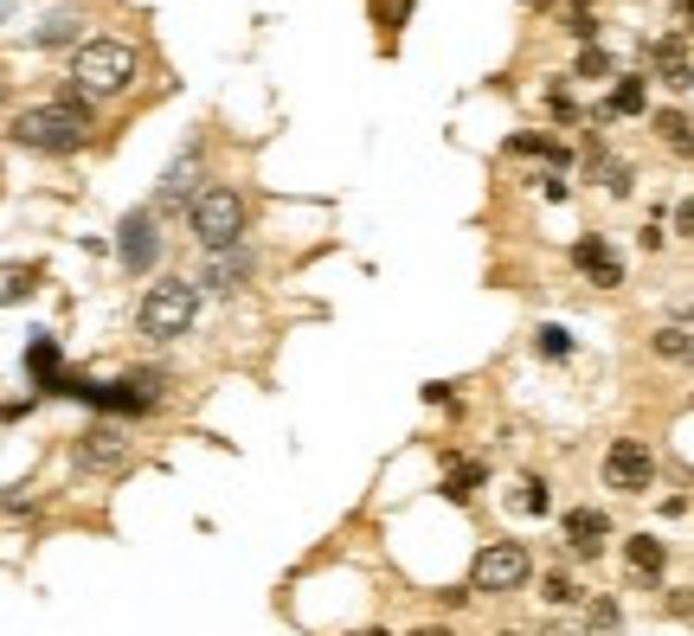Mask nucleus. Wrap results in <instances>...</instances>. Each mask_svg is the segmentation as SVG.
I'll return each mask as SVG.
<instances>
[{"label": "nucleus", "mask_w": 694, "mask_h": 636, "mask_svg": "<svg viewBox=\"0 0 694 636\" xmlns=\"http://www.w3.org/2000/svg\"><path fill=\"white\" fill-rule=\"evenodd\" d=\"M77 463H84L90 476H123V470H129V437H123L116 424H90V431L77 437Z\"/></svg>", "instance_id": "obj_8"}, {"label": "nucleus", "mask_w": 694, "mask_h": 636, "mask_svg": "<svg viewBox=\"0 0 694 636\" xmlns=\"http://www.w3.org/2000/svg\"><path fill=\"white\" fill-rule=\"evenodd\" d=\"M90 129H97V123H90L84 97H77V90H65V97H52V103L20 110L7 136L20 141V148H39V154H77V148L90 141Z\"/></svg>", "instance_id": "obj_1"}, {"label": "nucleus", "mask_w": 694, "mask_h": 636, "mask_svg": "<svg viewBox=\"0 0 694 636\" xmlns=\"http://www.w3.org/2000/svg\"><path fill=\"white\" fill-rule=\"evenodd\" d=\"M521 508H528V514H547V483H541V476L521 483Z\"/></svg>", "instance_id": "obj_30"}, {"label": "nucleus", "mask_w": 694, "mask_h": 636, "mask_svg": "<svg viewBox=\"0 0 694 636\" xmlns=\"http://www.w3.org/2000/svg\"><path fill=\"white\" fill-rule=\"evenodd\" d=\"M33 289H39V264H0V309L26 302Z\"/></svg>", "instance_id": "obj_18"}, {"label": "nucleus", "mask_w": 694, "mask_h": 636, "mask_svg": "<svg viewBox=\"0 0 694 636\" xmlns=\"http://www.w3.org/2000/svg\"><path fill=\"white\" fill-rule=\"evenodd\" d=\"M508 154H547L554 167H566V161H572V154H566L554 136H515V141H508Z\"/></svg>", "instance_id": "obj_22"}, {"label": "nucleus", "mask_w": 694, "mask_h": 636, "mask_svg": "<svg viewBox=\"0 0 694 636\" xmlns=\"http://www.w3.org/2000/svg\"><path fill=\"white\" fill-rule=\"evenodd\" d=\"M643 97H649V90H643V77H618V90L605 97V110H598V116H636V110H643Z\"/></svg>", "instance_id": "obj_20"}, {"label": "nucleus", "mask_w": 694, "mask_h": 636, "mask_svg": "<svg viewBox=\"0 0 694 636\" xmlns=\"http://www.w3.org/2000/svg\"><path fill=\"white\" fill-rule=\"evenodd\" d=\"M656 483V457L636 444V437H618L605 450V489H624V495H643Z\"/></svg>", "instance_id": "obj_6"}, {"label": "nucleus", "mask_w": 694, "mask_h": 636, "mask_svg": "<svg viewBox=\"0 0 694 636\" xmlns=\"http://www.w3.org/2000/svg\"><path fill=\"white\" fill-rule=\"evenodd\" d=\"M656 136L669 154H694V116L689 110H656Z\"/></svg>", "instance_id": "obj_16"}, {"label": "nucleus", "mask_w": 694, "mask_h": 636, "mask_svg": "<svg viewBox=\"0 0 694 636\" xmlns=\"http://www.w3.org/2000/svg\"><path fill=\"white\" fill-rule=\"evenodd\" d=\"M483 463H450V470H444V495H450V501H470V495L483 489Z\"/></svg>", "instance_id": "obj_21"}, {"label": "nucleus", "mask_w": 694, "mask_h": 636, "mask_svg": "<svg viewBox=\"0 0 694 636\" xmlns=\"http://www.w3.org/2000/svg\"><path fill=\"white\" fill-rule=\"evenodd\" d=\"M194 315H200V289L194 283H154L148 296H141V335L148 341H181V335H194Z\"/></svg>", "instance_id": "obj_3"}, {"label": "nucleus", "mask_w": 694, "mask_h": 636, "mask_svg": "<svg viewBox=\"0 0 694 636\" xmlns=\"http://www.w3.org/2000/svg\"><path fill=\"white\" fill-rule=\"evenodd\" d=\"M26 373H33V386H46V392L65 379V353H59L52 335H33V341H26Z\"/></svg>", "instance_id": "obj_14"}, {"label": "nucleus", "mask_w": 694, "mask_h": 636, "mask_svg": "<svg viewBox=\"0 0 694 636\" xmlns=\"http://www.w3.org/2000/svg\"><path fill=\"white\" fill-rule=\"evenodd\" d=\"M541 598H547V604H579L585 591H579V585H572L566 572H547V578H541Z\"/></svg>", "instance_id": "obj_23"}, {"label": "nucleus", "mask_w": 694, "mask_h": 636, "mask_svg": "<svg viewBox=\"0 0 694 636\" xmlns=\"http://www.w3.org/2000/svg\"><path fill=\"white\" fill-rule=\"evenodd\" d=\"M541 636H592V631H585V624H547Z\"/></svg>", "instance_id": "obj_35"}, {"label": "nucleus", "mask_w": 694, "mask_h": 636, "mask_svg": "<svg viewBox=\"0 0 694 636\" xmlns=\"http://www.w3.org/2000/svg\"><path fill=\"white\" fill-rule=\"evenodd\" d=\"M649 348L662 353V360H676V366H694V328H656Z\"/></svg>", "instance_id": "obj_19"}, {"label": "nucleus", "mask_w": 694, "mask_h": 636, "mask_svg": "<svg viewBox=\"0 0 694 636\" xmlns=\"http://www.w3.org/2000/svg\"><path fill=\"white\" fill-rule=\"evenodd\" d=\"M116 258H123V271H129V277H141V271H154V264H161L154 212H129V219L116 225Z\"/></svg>", "instance_id": "obj_7"}, {"label": "nucleus", "mask_w": 694, "mask_h": 636, "mask_svg": "<svg viewBox=\"0 0 694 636\" xmlns=\"http://www.w3.org/2000/svg\"><path fill=\"white\" fill-rule=\"evenodd\" d=\"M501 636H515V631H501Z\"/></svg>", "instance_id": "obj_40"}, {"label": "nucleus", "mask_w": 694, "mask_h": 636, "mask_svg": "<svg viewBox=\"0 0 694 636\" xmlns=\"http://www.w3.org/2000/svg\"><path fill=\"white\" fill-rule=\"evenodd\" d=\"M572 264L585 271V283H598V289H618V283H624V264H618V251H611L598 232H585V238L572 245Z\"/></svg>", "instance_id": "obj_11"}, {"label": "nucleus", "mask_w": 694, "mask_h": 636, "mask_svg": "<svg viewBox=\"0 0 694 636\" xmlns=\"http://www.w3.org/2000/svg\"><path fill=\"white\" fill-rule=\"evenodd\" d=\"M136 46H123V39H84L77 46V59H71V90L77 97H123L129 84H136Z\"/></svg>", "instance_id": "obj_2"}, {"label": "nucleus", "mask_w": 694, "mask_h": 636, "mask_svg": "<svg viewBox=\"0 0 694 636\" xmlns=\"http://www.w3.org/2000/svg\"><path fill=\"white\" fill-rule=\"evenodd\" d=\"M412 636H444V631H412Z\"/></svg>", "instance_id": "obj_39"}, {"label": "nucleus", "mask_w": 694, "mask_h": 636, "mask_svg": "<svg viewBox=\"0 0 694 636\" xmlns=\"http://www.w3.org/2000/svg\"><path fill=\"white\" fill-rule=\"evenodd\" d=\"M605 534H611V521H605L598 508H572V514H566V540H572L579 560H592V553L605 547Z\"/></svg>", "instance_id": "obj_13"}, {"label": "nucleus", "mask_w": 694, "mask_h": 636, "mask_svg": "<svg viewBox=\"0 0 694 636\" xmlns=\"http://www.w3.org/2000/svg\"><path fill=\"white\" fill-rule=\"evenodd\" d=\"M528 572H534V560H528L521 540H488L470 565V591H521Z\"/></svg>", "instance_id": "obj_5"}, {"label": "nucleus", "mask_w": 694, "mask_h": 636, "mask_svg": "<svg viewBox=\"0 0 694 636\" xmlns=\"http://www.w3.org/2000/svg\"><path fill=\"white\" fill-rule=\"evenodd\" d=\"M585 631H618V604L611 598H592L585 604Z\"/></svg>", "instance_id": "obj_25"}, {"label": "nucleus", "mask_w": 694, "mask_h": 636, "mask_svg": "<svg viewBox=\"0 0 694 636\" xmlns=\"http://www.w3.org/2000/svg\"><path fill=\"white\" fill-rule=\"evenodd\" d=\"M676 232H682V238H694V194L676 207Z\"/></svg>", "instance_id": "obj_33"}, {"label": "nucleus", "mask_w": 694, "mask_h": 636, "mask_svg": "<svg viewBox=\"0 0 694 636\" xmlns=\"http://www.w3.org/2000/svg\"><path fill=\"white\" fill-rule=\"evenodd\" d=\"M579 77H611V52L585 46V52H579Z\"/></svg>", "instance_id": "obj_26"}, {"label": "nucleus", "mask_w": 694, "mask_h": 636, "mask_svg": "<svg viewBox=\"0 0 694 636\" xmlns=\"http://www.w3.org/2000/svg\"><path fill=\"white\" fill-rule=\"evenodd\" d=\"M547 110H554L559 123H579V103H572V90H566V84H554V90H547Z\"/></svg>", "instance_id": "obj_27"}, {"label": "nucleus", "mask_w": 694, "mask_h": 636, "mask_svg": "<svg viewBox=\"0 0 694 636\" xmlns=\"http://www.w3.org/2000/svg\"><path fill=\"white\" fill-rule=\"evenodd\" d=\"M200 148H187L168 174H161V187H154V207L148 212H194V200H200Z\"/></svg>", "instance_id": "obj_9"}, {"label": "nucleus", "mask_w": 694, "mask_h": 636, "mask_svg": "<svg viewBox=\"0 0 694 636\" xmlns=\"http://www.w3.org/2000/svg\"><path fill=\"white\" fill-rule=\"evenodd\" d=\"M77 39H84V13H52V20L33 33V46H39V52H52V46H77Z\"/></svg>", "instance_id": "obj_17"}, {"label": "nucleus", "mask_w": 694, "mask_h": 636, "mask_svg": "<svg viewBox=\"0 0 694 636\" xmlns=\"http://www.w3.org/2000/svg\"><path fill=\"white\" fill-rule=\"evenodd\" d=\"M33 508H39L33 489H0V514H33Z\"/></svg>", "instance_id": "obj_28"}, {"label": "nucleus", "mask_w": 694, "mask_h": 636, "mask_svg": "<svg viewBox=\"0 0 694 636\" xmlns=\"http://www.w3.org/2000/svg\"><path fill=\"white\" fill-rule=\"evenodd\" d=\"M354 636H386V631H354Z\"/></svg>", "instance_id": "obj_38"}, {"label": "nucleus", "mask_w": 694, "mask_h": 636, "mask_svg": "<svg viewBox=\"0 0 694 636\" xmlns=\"http://www.w3.org/2000/svg\"><path fill=\"white\" fill-rule=\"evenodd\" d=\"M572 39H585V46H592V39H598V20H592V13H585V7H579V13H572Z\"/></svg>", "instance_id": "obj_32"}, {"label": "nucleus", "mask_w": 694, "mask_h": 636, "mask_svg": "<svg viewBox=\"0 0 694 636\" xmlns=\"http://www.w3.org/2000/svg\"><path fill=\"white\" fill-rule=\"evenodd\" d=\"M0 103H7V71H0Z\"/></svg>", "instance_id": "obj_37"}, {"label": "nucleus", "mask_w": 694, "mask_h": 636, "mask_svg": "<svg viewBox=\"0 0 694 636\" xmlns=\"http://www.w3.org/2000/svg\"><path fill=\"white\" fill-rule=\"evenodd\" d=\"M534 348L547 353V360H566V353H572V335H566V328H554V322H547V328H541V335H534Z\"/></svg>", "instance_id": "obj_24"}, {"label": "nucleus", "mask_w": 694, "mask_h": 636, "mask_svg": "<svg viewBox=\"0 0 694 636\" xmlns=\"http://www.w3.org/2000/svg\"><path fill=\"white\" fill-rule=\"evenodd\" d=\"M649 65H656V77H662V84H669V90H689V84H694L689 46H682V39H676V33H669V39H656V46H649Z\"/></svg>", "instance_id": "obj_12"}, {"label": "nucleus", "mask_w": 694, "mask_h": 636, "mask_svg": "<svg viewBox=\"0 0 694 636\" xmlns=\"http://www.w3.org/2000/svg\"><path fill=\"white\" fill-rule=\"evenodd\" d=\"M624 560H630V572H636L643 585H656V578H662V565H669V547H662L656 534H630V540H624Z\"/></svg>", "instance_id": "obj_15"}, {"label": "nucleus", "mask_w": 694, "mask_h": 636, "mask_svg": "<svg viewBox=\"0 0 694 636\" xmlns=\"http://www.w3.org/2000/svg\"><path fill=\"white\" fill-rule=\"evenodd\" d=\"M373 13H380V26H399L412 13V0H373Z\"/></svg>", "instance_id": "obj_31"}, {"label": "nucleus", "mask_w": 694, "mask_h": 636, "mask_svg": "<svg viewBox=\"0 0 694 636\" xmlns=\"http://www.w3.org/2000/svg\"><path fill=\"white\" fill-rule=\"evenodd\" d=\"M676 7V20H682V33H694V0H669Z\"/></svg>", "instance_id": "obj_34"}, {"label": "nucleus", "mask_w": 694, "mask_h": 636, "mask_svg": "<svg viewBox=\"0 0 694 636\" xmlns=\"http://www.w3.org/2000/svg\"><path fill=\"white\" fill-rule=\"evenodd\" d=\"M598 180H605L611 194H630V167L624 161H598Z\"/></svg>", "instance_id": "obj_29"}, {"label": "nucleus", "mask_w": 694, "mask_h": 636, "mask_svg": "<svg viewBox=\"0 0 694 636\" xmlns=\"http://www.w3.org/2000/svg\"><path fill=\"white\" fill-rule=\"evenodd\" d=\"M187 225H194V238L207 245V251H232V245H245V194L238 187H207L194 212H187Z\"/></svg>", "instance_id": "obj_4"}, {"label": "nucleus", "mask_w": 694, "mask_h": 636, "mask_svg": "<svg viewBox=\"0 0 694 636\" xmlns=\"http://www.w3.org/2000/svg\"><path fill=\"white\" fill-rule=\"evenodd\" d=\"M13 7H20V0H0V26H7V20H13Z\"/></svg>", "instance_id": "obj_36"}, {"label": "nucleus", "mask_w": 694, "mask_h": 636, "mask_svg": "<svg viewBox=\"0 0 694 636\" xmlns=\"http://www.w3.org/2000/svg\"><path fill=\"white\" fill-rule=\"evenodd\" d=\"M251 277H258V258H251L245 245H232V251H212L194 289H200V296H232V289H245Z\"/></svg>", "instance_id": "obj_10"}]
</instances>
